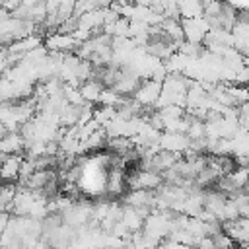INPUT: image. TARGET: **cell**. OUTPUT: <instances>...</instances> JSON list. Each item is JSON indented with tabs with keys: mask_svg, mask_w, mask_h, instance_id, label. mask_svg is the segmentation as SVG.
Masks as SVG:
<instances>
[{
	"mask_svg": "<svg viewBox=\"0 0 249 249\" xmlns=\"http://www.w3.org/2000/svg\"><path fill=\"white\" fill-rule=\"evenodd\" d=\"M161 88H163L161 82H156V80L146 78V80H142L140 88L136 89V93H134L132 97H134L142 107L152 109V107L158 105V101H160V97H161Z\"/></svg>",
	"mask_w": 249,
	"mask_h": 249,
	"instance_id": "obj_1",
	"label": "cell"
},
{
	"mask_svg": "<svg viewBox=\"0 0 249 249\" xmlns=\"http://www.w3.org/2000/svg\"><path fill=\"white\" fill-rule=\"evenodd\" d=\"M0 148H2V154L4 156H18V154H23L25 152V140L21 136V132H8L2 136L0 140Z\"/></svg>",
	"mask_w": 249,
	"mask_h": 249,
	"instance_id": "obj_4",
	"label": "cell"
},
{
	"mask_svg": "<svg viewBox=\"0 0 249 249\" xmlns=\"http://www.w3.org/2000/svg\"><path fill=\"white\" fill-rule=\"evenodd\" d=\"M183 23V31H185V41L189 43H196L202 45L206 35L210 33V23L204 18H196V19H181Z\"/></svg>",
	"mask_w": 249,
	"mask_h": 249,
	"instance_id": "obj_2",
	"label": "cell"
},
{
	"mask_svg": "<svg viewBox=\"0 0 249 249\" xmlns=\"http://www.w3.org/2000/svg\"><path fill=\"white\" fill-rule=\"evenodd\" d=\"M103 91H105V86L97 80H89V82L80 86V93H82L86 103H99V97Z\"/></svg>",
	"mask_w": 249,
	"mask_h": 249,
	"instance_id": "obj_5",
	"label": "cell"
},
{
	"mask_svg": "<svg viewBox=\"0 0 249 249\" xmlns=\"http://www.w3.org/2000/svg\"><path fill=\"white\" fill-rule=\"evenodd\" d=\"M23 160L25 158L21 154H18V156H4L2 154V177L6 183H18Z\"/></svg>",
	"mask_w": 249,
	"mask_h": 249,
	"instance_id": "obj_3",
	"label": "cell"
}]
</instances>
